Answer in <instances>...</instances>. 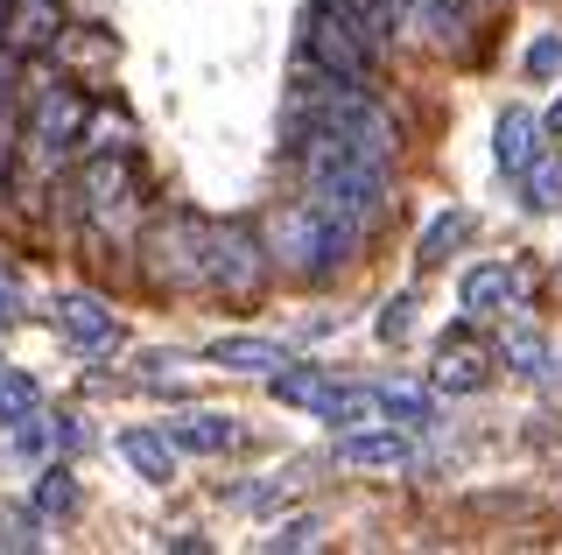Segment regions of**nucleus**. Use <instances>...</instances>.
Listing matches in <instances>:
<instances>
[{"label":"nucleus","instance_id":"f257e3e1","mask_svg":"<svg viewBox=\"0 0 562 555\" xmlns=\"http://www.w3.org/2000/svg\"><path fill=\"white\" fill-rule=\"evenodd\" d=\"M295 155H303V197H316L324 212H338L351 225H366V233L386 218V204H394L386 169H394V162H373V155L345 148L338 134H324V127L295 134Z\"/></svg>","mask_w":562,"mask_h":555},{"label":"nucleus","instance_id":"f03ea898","mask_svg":"<svg viewBox=\"0 0 562 555\" xmlns=\"http://www.w3.org/2000/svg\"><path fill=\"white\" fill-rule=\"evenodd\" d=\"M289 127L303 134V127H324V134H338L345 148H359V155H373V162H394V148H401V134H394V120H386V106L373 99V84H345V78H303V92H295V106H289Z\"/></svg>","mask_w":562,"mask_h":555},{"label":"nucleus","instance_id":"7ed1b4c3","mask_svg":"<svg viewBox=\"0 0 562 555\" xmlns=\"http://www.w3.org/2000/svg\"><path fill=\"white\" fill-rule=\"evenodd\" d=\"M366 225H351L338 212H324L316 197H295L289 212L274 218V260L289 274H303V282H324V274H338L351 253H359Z\"/></svg>","mask_w":562,"mask_h":555},{"label":"nucleus","instance_id":"20e7f679","mask_svg":"<svg viewBox=\"0 0 562 555\" xmlns=\"http://www.w3.org/2000/svg\"><path fill=\"white\" fill-rule=\"evenodd\" d=\"M85 113L92 106L78 92H64V84H29L22 92V155L43 177L85 148Z\"/></svg>","mask_w":562,"mask_h":555},{"label":"nucleus","instance_id":"39448f33","mask_svg":"<svg viewBox=\"0 0 562 555\" xmlns=\"http://www.w3.org/2000/svg\"><path fill=\"white\" fill-rule=\"evenodd\" d=\"M303 57H310V71H324V78H345V84H373L380 78V49L359 36V29L345 22L330 0H316L310 8V22H303Z\"/></svg>","mask_w":562,"mask_h":555},{"label":"nucleus","instance_id":"423d86ee","mask_svg":"<svg viewBox=\"0 0 562 555\" xmlns=\"http://www.w3.org/2000/svg\"><path fill=\"white\" fill-rule=\"evenodd\" d=\"M204 239H211V225L198 212H162L148 225V239H140L148 282L155 288H198L204 282Z\"/></svg>","mask_w":562,"mask_h":555},{"label":"nucleus","instance_id":"0eeeda50","mask_svg":"<svg viewBox=\"0 0 562 555\" xmlns=\"http://www.w3.org/2000/svg\"><path fill=\"white\" fill-rule=\"evenodd\" d=\"M274 274V253L254 239V225H211V239H204V282L211 288H225V296H260V282Z\"/></svg>","mask_w":562,"mask_h":555},{"label":"nucleus","instance_id":"6e6552de","mask_svg":"<svg viewBox=\"0 0 562 555\" xmlns=\"http://www.w3.org/2000/svg\"><path fill=\"white\" fill-rule=\"evenodd\" d=\"M49 331H57L64 344H78V352H113L120 344L113 309H105L99 296H85V288H70V296L49 303Z\"/></svg>","mask_w":562,"mask_h":555},{"label":"nucleus","instance_id":"1a4fd4ad","mask_svg":"<svg viewBox=\"0 0 562 555\" xmlns=\"http://www.w3.org/2000/svg\"><path fill=\"white\" fill-rule=\"evenodd\" d=\"M457 303H464L471 317H499V309L527 303V268H506V260H479V268H464V282H457Z\"/></svg>","mask_w":562,"mask_h":555},{"label":"nucleus","instance_id":"9d476101","mask_svg":"<svg viewBox=\"0 0 562 555\" xmlns=\"http://www.w3.org/2000/svg\"><path fill=\"white\" fill-rule=\"evenodd\" d=\"M415 450H408V437H401L394 422H373V429H345L338 437V464L345 472H401Z\"/></svg>","mask_w":562,"mask_h":555},{"label":"nucleus","instance_id":"9b49d317","mask_svg":"<svg viewBox=\"0 0 562 555\" xmlns=\"http://www.w3.org/2000/svg\"><path fill=\"white\" fill-rule=\"evenodd\" d=\"M169 443L176 450H190V457H225V450L239 443V422L225 408H183V415H169Z\"/></svg>","mask_w":562,"mask_h":555},{"label":"nucleus","instance_id":"f8f14e48","mask_svg":"<svg viewBox=\"0 0 562 555\" xmlns=\"http://www.w3.org/2000/svg\"><path fill=\"white\" fill-rule=\"evenodd\" d=\"M541 134H549V127H541L527 106H506V113H499V127H492V155H499L506 177H520V169L541 155Z\"/></svg>","mask_w":562,"mask_h":555},{"label":"nucleus","instance_id":"ddd939ff","mask_svg":"<svg viewBox=\"0 0 562 555\" xmlns=\"http://www.w3.org/2000/svg\"><path fill=\"white\" fill-rule=\"evenodd\" d=\"M394 8H401V22L422 29L436 49H457V43H464V29H471L464 0H394Z\"/></svg>","mask_w":562,"mask_h":555},{"label":"nucleus","instance_id":"4468645a","mask_svg":"<svg viewBox=\"0 0 562 555\" xmlns=\"http://www.w3.org/2000/svg\"><path fill=\"white\" fill-rule=\"evenodd\" d=\"M211 366H225V373H254V380H268L289 366V344H274V338H218L211 344Z\"/></svg>","mask_w":562,"mask_h":555},{"label":"nucleus","instance_id":"2eb2a0df","mask_svg":"<svg viewBox=\"0 0 562 555\" xmlns=\"http://www.w3.org/2000/svg\"><path fill=\"white\" fill-rule=\"evenodd\" d=\"M268 394H274L281 408H316V415H324V401H330V373H324V366H295V359H289L281 373H268Z\"/></svg>","mask_w":562,"mask_h":555},{"label":"nucleus","instance_id":"dca6fc26","mask_svg":"<svg viewBox=\"0 0 562 555\" xmlns=\"http://www.w3.org/2000/svg\"><path fill=\"white\" fill-rule=\"evenodd\" d=\"M330 8H338V14H345V22L359 29V36L373 43V49H394V43H401V29H408L394 0H330Z\"/></svg>","mask_w":562,"mask_h":555},{"label":"nucleus","instance_id":"f3484780","mask_svg":"<svg viewBox=\"0 0 562 555\" xmlns=\"http://www.w3.org/2000/svg\"><path fill=\"white\" fill-rule=\"evenodd\" d=\"M485 380H492L485 373V352H471L464 338H457V344L443 338V352H436V387H443V394H479Z\"/></svg>","mask_w":562,"mask_h":555},{"label":"nucleus","instance_id":"a211bd4d","mask_svg":"<svg viewBox=\"0 0 562 555\" xmlns=\"http://www.w3.org/2000/svg\"><path fill=\"white\" fill-rule=\"evenodd\" d=\"M520 204L527 212H555L562 204V148H541L535 162L520 169Z\"/></svg>","mask_w":562,"mask_h":555},{"label":"nucleus","instance_id":"6ab92c4d","mask_svg":"<svg viewBox=\"0 0 562 555\" xmlns=\"http://www.w3.org/2000/svg\"><path fill=\"white\" fill-rule=\"evenodd\" d=\"M324 422H338V429H373V422H386V401H380V387H330V401H324Z\"/></svg>","mask_w":562,"mask_h":555},{"label":"nucleus","instance_id":"aec40b11","mask_svg":"<svg viewBox=\"0 0 562 555\" xmlns=\"http://www.w3.org/2000/svg\"><path fill=\"white\" fill-rule=\"evenodd\" d=\"M0 36H14L22 49H49L57 43V0H14V14H8Z\"/></svg>","mask_w":562,"mask_h":555},{"label":"nucleus","instance_id":"412c9836","mask_svg":"<svg viewBox=\"0 0 562 555\" xmlns=\"http://www.w3.org/2000/svg\"><path fill=\"white\" fill-rule=\"evenodd\" d=\"M120 450H127V464L140 478H176V443H169V429L155 437V429H127L120 437Z\"/></svg>","mask_w":562,"mask_h":555},{"label":"nucleus","instance_id":"4be33fe9","mask_svg":"<svg viewBox=\"0 0 562 555\" xmlns=\"http://www.w3.org/2000/svg\"><path fill=\"white\" fill-rule=\"evenodd\" d=\"M43 408V387H35V373H22V366H0V422H29V415Z\"/></svg>","mask_w":562,"mask_h":555},{"label":"nucleus","instance_id":"5701e85b","mask_svg":"<svg viewBox=\"0 0 562 555\" xmlns=\"http://www.w3.org/2000/svg\"><path fill=\"white\" fill-rule=\"evenodd\" d=\"M499 352H506V366H514L520 380H541V373H549V344H541V331H527V324H514V331L499 338Z\"/></svg>","mask_w":562,"mask_h":555},{"label":"nucleus","instance_id":"b1692460","mask_svg":"<svg viewBox=\"0 0 562 555\" xmlns=\"http://www.w3.org/2000/svg\"><path fill=\"white\" fill-rule=\"evenodd\" d=\"M464 233H471V212H443L422 233V247H415V260L422 268H436V260H450V247H464Z\"/></svg>","mask_w":562,"mask_h":555},{"label":"nucleus","instance_id":"393cba45","mask_svg":"<svg viewBox=\"0 0 562 555\" xmlns=\"http://www.w3.org/2000/svg\"><path fill=\"white\" fill-rule=\"evenodd\" d=\"M78 507V478L64 472V464H49L43 478H35V513H70Z\"/></svg>","mask_w":562,"mask_h":555},{"label":"nucleus","instance_id":"a878e982","mask_svg":"<svg viewBox=\"0 0 562 555\" xmlns=\"http://www.w3.org/2000/svg\"><path fill=\"white\" fill-rule=\"evenodd\" d=\"M316 534H324V528H316L310 513H295V520H281V528L268 534V548H274V555H281V548L295 555V548H316Z\"/></svg>","mask_w":562,"mask_h":555},{"label":"nucleus","instance_id":"bb28decb","mask_svg":"<svg viewBox=\"0 0 562 555\" xmlns=\"http://www.w3.org/2000/svg\"><path fill=\"white\" fill-rule=\"evenodd\" d=\"M380 401H386V422H394V415L401 422H429V401H422L415 387H380Z\"/></svg>","mask_w":562,"mask_h":555},{"label":"nucleus","instance_id":"cd10ccee","mask_svg":"<svg viewBox=\"0 0 562 555\" xmlns=\"http://www.w3.org/2000/svg\"><path fill=\"white\" fill-rule=\"evenodd\" d=\"M373 331H380L386 344H401V338H408V331H415V303H408V296H394V303H386V309H380V324H373Z\"/></svg>","mask_w":562,"mask_h":555},{"label":"nucleus","instance_id":"c85d7f7f","mask_svg":"<svg viewBox=\"0 0 562 555\" xmlns=\"http://www.w3.org/2000/svg\"><path fill=\"white\" fill-rule=\"evenodd\" d=\"M527 78H562V36H541L527 49Z\"/></svg>","mask_w":562,"mask_h":555},{"label":"nucleus","instance_id":"c756f323","mask_svg":"<svg viewBox=\"0 0 562 555\" xmlns=\"http://www.w3.org/2000/svg\"><path fill=\"white\" fill-rule=\"evenodd\" d=\"M14 303H22V288H14V274H0V324L14 317Z\"/></svg>","mask_w":562,"mask_h":555},{"label":"nucleus","instance_id":"7c9ffc66","mask_svg":"<svg viewBox=\"0 0 562 555\" xmlns=\"http://www.w3.org/2000/svg\"><path fill=\"white\" fill-rule=\"evenodd\" d=\"M541 127H549V134H562V99H555L549 113H541Z\"/></svg>","mask_w":562,"mask_h":555},{"label":"nucleus","instance_id":"2f4dec72","mask_svg":"<svg viewBox=\"0 0 562 555\" xmlns=\"http://www.w3.org/2000/svg\"><path fill=\"white\" fill-rule=\"evenodd\" d=\"M0 29H8V0H0Z\"/></svg>","mask_w":562,"mask_h":555}]
</instances>
